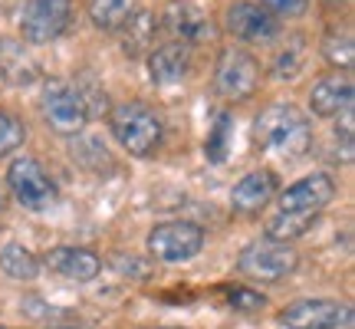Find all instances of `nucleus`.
<instances>
[{"mask_svg": "<svg viewBox=\"0 0 355 329\" xmlns=\"http://www.w3.org/2000/svg\"><path fill=\"white\" fill-rule=\"evenodd\" d=\"M20 306H24L26 317H33V319H50V317H56V313H60L56 306L43 303V300H37V296H26V300H24Z\"/></svg>", "mask_w": 355, "mask_h": 329, "instance_id": "c85d7f7f", "label": "nucleus"}, {"mask_svg": "<svg viewBox=\"0 0 355 329\" xmlns=\"http://www.w3.org/2000/svg\"><path fill=\"white\" fill-rule=\"evenodd\" d=\"M220 293H224V300H227L230 310H237V313H260L266 306V296L260 290H254V287H247V283H224L220 287Z\"/></svg>", "mask_w": 355, "mask_h": 329, "instance_id": "b1692460", "label": "nucleus"}, {"mask_svg": "<svg viewBox=\"0 0 355 329\" xmlns=\"http://www.w3.org/2000/svg\"><path fill=\"white\" fill-rule=\"evenodd\" d=\"M300 267V253L293 244L257 237L237 253V273L257 283H279Z\"/></svg>", "mask_w": 355, "mask_h": 329, "instance_id": "423d86ee", "label": "nucleus"}, {"mask_svg": "<svg viewBox=\"0 0 355 329\" xmlns=\"http://www.w3.org/2000/svg\"><path fill=\"white\" fill-rule=\"evenodd\" d=\"M24 142H26V126L13 112H3V109H0V158L17 152Z\"/></svg>", "mask_w": 355, "mask_h": 329, "instance_id": "a878e982", "label": "nucleus"}, {"mask_svg": "<svg viewBox=\"0 0 355 329\" xmlns=\"http://www.w3.org/2000/svg\"><path fill=\"white\" fill-rule=\"evenodd\" d=\"M69 13H73V0H30L20 17V33L33 47L53 43L66 30Z\"/></svg>", "mask_w": 355, "mask_h": 329, "instance_id": "9d476101", "label": "nucleus"}, {"mask_svg": "<svg viewBox=\"0 0 355 329\" xmlns=\"http://www.w3.org/2000/svg\"><path fill=\"white\" fill-rule=\"evenodd\" d=\"M0 214H3V191H0Z\"/></svg>", "mask_w": 355, "mask_h": 329, "instance_id": "7c9ffc66", "label": "nucleus"}, {"mask_svg": "<svg viewBox=\"0 0 355 329\" xmlns=\"http://www.w3.org/2000/svg\"><path fill=\"white\" fill-rule=\"evenodd\" d=\"M40 115L50 132L66 135V139H76L83 135V128L89 126V106L83 96V86H76L73 79H60L50 76L43 79L40 89Z\"/></svg>", "mask_w": 355, "mask_h": 329, "instance_id": "20e7f679", "label": "nucleus"}, {"mask_svg": "<svg viewBox=\"0 0 355 329\" xmlns=\"http://www.w3.org/2000/svg\"><path fill=\"white\" fill-rule=\"evenodd\" d=\"M135 10H139L135 0H89L86 3V13H89V20H92V26L105 30V33H115Z\"/></svg>", "mask_w": 355, "mask_h": 329, "instance_id": "aec40b11", "label": "nucleus"}, {"mask_svg": "<svg viewBox=\"0 0 355 329\" xmlns=\"http://www.w3.org/2000/svg\"><path fill=\"white\" fill-rule=\"evenodd\" d=\"M3 181H7V191L13 194V201L20 204L24 211H50L53 204L60 201V188L50 178V171L33 158V155H17L10 158L7 171H3Z\"/></svg>", "mask_w": 355, "mask_h": 329, "instance_id": "39448f33", "label": "nucleus"}, {"mask_svg": "<svg viewBox=\"0 0 355 329\" xmlns=\"http://www.w3.org/2000/svg\"><path fill=\"white\" fill-rule=\"evenodd\" d=\"M214 89L220 99L247 102L260 89V63L243 47H224L214 63Z\"/></svg>", "mask_w": 355, "mask_h": 329, "instance_id": "6e6552de", "label": "nucleus"}, {"mask_svg": "<svg viewBox=\"0 0 355 329\" xmlns=\"http://www.w3.org/2000/svg\"><path fill=\"white\" fill-rule=\"evenodd\" d=\"M204 251V228L194 221H162L148 230V253L158 264H188Z\"/></svg>", "mask_w": 355, "mask_h": 329, "instance_id": "0eeeda50", "label": "nucleus"}, {"mask_svg": "<svg viewBox=\"0 0 355 329\" xmlns=\"http://www.w3.org/2000/svg\"><path fill=\"white\" fill-rule=\"evenodd\" d=\"M230 139H234V115L230 112H217L214 126L207 132V142H204V155H207V162L220 164L227 158L230 152Z\"/></svg>", "mask_w": 355, "mask_h": 329, "instance_id": "412c9836", "label": "nucleus"}, {"mask_svg": "<svg viewBox=\"0 0 355 329\" xmlns=\"http://www.w3.org/2000/svg\"><path fill=\"white\" fill-rule=\"evenodd\" d=\"M158 30H162V26H158V17H155L152 10H135L115 33H119L122 53L132 56V60H139V56H148V53L155 50Z\"/></svg>", "mask_w": 355, "mask_h": 329, "instance_id": "f3484780", "label": "nucleus"}, {"mask_svg": "<svg viewBox=\"0 0 355 329\" xmlns=\"http://www.w3.org/2000/svg\"><path fill=\"white\" fill-rule=\"evenodd\" d=\"M254 142L270 155L300 158L313 145V122L293 102H273L254 119Z\"/></svg>", "mask_w": 355, "mask_h": 329, "instance_id": "f03ea898", "label": "nucleus"}, {"mask_svg": "<svg viewBox=\"0 0 355 329\" xmlns=\"http://www.w3.org/2000/svg\"><path fill=\"white\" fill-rule=\"evenodd\" d=\"M336 201V181L326 171H309L290 188L277 191V211L266 217L270 241L293 244L316 224V217Z\"/></svg>", "mask_w": 355, "mask_h": 329, "instance_id": "f257e3e1", "label": "nucleus"}, {"mask_svg": "<svg viewBox=\"0 0 355 329\" xmlns=\"http://www.w3.org/2000/svg\"><path fill=\"white\" fill-rule=\"evenodd\" d=\"M322 56H326L329 66L349 73V69H352V60H355L352 37H349V33H326V37H322Z\"/></svg>", "mask_w": 355, "mask_h": 329, "instance_id": "5701e85b", "label": "nucleus"}, {"mask_svg": "<svg viewBox=\"0 0 355 329\" xmlns=\"http://www.w3.org/2000/svg\"><path fill=\"white\" fill-rule=\"evenodd\" d=\"M277 191H279L277 175L270 168H254L230 188V208L237 214H260L266 204L277 198Z\"/></svg>", "mask_w": 355, "mask_h": 329, "instance_id": "4468645a", "label": "nucleus"}, {"mask_svg": "<svg viewBox=\"0 0 355 329\" xmlns=\"http://www.w3.org/2000/svg\"><path fill=\"white\" fill-rule=\"evenodd\" d=\"M0 79H7L10 86H30L40 79L37 56L10 37H0Z\"/></svg>", "mask_w": 355, "mask_h": 329, "instance_id": "a211bd4d", "label": "nucleus"}, {"mask_svg": "<svg viewBox=\"0 0 355 329\" xmlns=\"http://www.w3.org/2000/svg\"><path fill=\"white\" fill-rule=\"evenodd\" d=\"M112 267L119 270V273H128V277H145V273H148V267L141 264L135 253H115Z\"/></svg>", "mask_w": 355, "mask_h": 329, "instance_id": "cd10ccee", "label": "nucleus"}, {"mask_svg": "<svg viewBox=\"0 0 355 329\" xmlns=\"http://www.w3.org/2000/svg\"><path fill=\"white\" fill-rule=\"evenodd\" d=\"M303 37H293V47H286V50H279L277 63H273V76L277 79H296L300 73H303Z\"/></svg>", "mask_w": 355, "mask_h": 329, "instance_id": "393cba45", "label": "nucleus"}, {"mask_svg": "<svg viewBox=\"0 0 355 329\" xmlns=\"http://www.w3.org/2000/svg\"><path fill=\"white\" fill-rule=\"evenodd\" d=\"M40 257L30 247H24V244H3L0 247V270L7 273L10 280H20V283H26V280H37L40 273Z\"/></svg>", "mask_w": 355, "mask_h": 329, "instance_id": "6ab92c4d", "label": "nucleus"}, {"mask_svg": "<svg viewBox=\"0 0 355 329\" xmlns=\"http://www.w3.org/2000/svg\"><path fill=\"white\" fill-rule=\"evenodd\" d=\"M191 47L188 43H178V40H168L162 47H155L148 53V79L155 86H178L184 83L191 73Z\"/></svg>", "mask_w": 355, "mask_h": 329, "instance_id": "2eb2a0df", "label": "nucleus"}, {"mask_svg": "<svg viewBox=\"0 0 355 329\" xmlns=\"http://www.w3.org/2000/svg\"><path fill=\"white\" fill-rule=\"evenodd\" d=\"M73 162H79L83 168H89V171H96V175H102V171H112V158H109V149L102 145L99 139H79L73 142Z\"/></svg>", "mask_w": 355, "mask_h": 329, "instance_id": "4be33fe9", "label": "nucleus"}, {"mask_svg": "<svg viewBox=\"0 0 355 329\" xmlns=\"http://www.w3.org/2000/svg\"><path fill=\"white\" fill-rule=\"evenodd\" d=\"M109 132L132 158H152L165 142V122L148 102L125 99L109 106Z\"/></svg>", "mask_w": 355, "mask_h": 329, "instance_id": "7ed1b4c3", "label": "nucleus"}, {"mask_svg": "<svg viewBox=\"0 0 355 329\" xmlns=\"http://www.w3.org/2000/svg\"><path fill=\"white\" fill-rule=\"evenodd\" d=\"M46 329H92V326H86V323H50Z\"/></svg>", "mask_w": 355, "mask_h": 329, "instance_id": "c756f323", "label": "nucleus"}, {"mask_svg": "<svg viewBox=\"0 0 355 329\" xmlns=\"http://www.w3.org/2000/svg\"><path fill=\"white\" fill-rule=\"evenodd\" d=\"M53 273H60L66 280H76V283H89L102 273V257L89 247H76V244H56L43 253V260Z\"/></svg>", "mask_w": 355, "mask_h": 329, "instance_id": "ddd939ff", "label": "nucleus"}, {"mask_svg": "<svg viewBox=\"0 0 355 329\" xmlns=\"http://www.w3.org/2000/svg\"><path fill=\"white\" fill-rule=\"evenodd\" d=\"M0 329H10V326H0Z\"/></svg>", "mask_w": 355, "mask_h": 329, "instance_id": "2f4dec72", "label": "nucleus"}, {"mask_svg": "<svg viewBox=\"0 0 355 329\" xmlns=\"http://www.w3.org/2000/svg\"><path fill=\"white\" fill-rule=\"evenodd\" d=\"M352 99L355 86L349 73H332L309 89V109L319 119H339L345 109H352Z\"/></svg>", "mask_w": 355, "mask_h": 329, "instance_id": "dca6fc26", "label": "nucleus"}, {"mask_svg": "<svg viewBox=\"0 0 355 329\" xmlns=\"http://www.w3.org/2000/svg\"><path fill=\"white\" fill-rule=\"evenodd\" d=\"M260 7L273 17H300V13H306L309 0H260Z\"/></svg>", "mask_w": 355, "mask_h": 329, "instance_id": "bb28decb", "label": "nucleus"}, {"mask_svg": "<svg viewBox=\"0 0 355 329\" xmlns=\"http://www.w3.org/2000/svg\"><path fill=\"white\" fill-rule=\"evenodd\" d=\"M224 26H227L230 37L243 40V43H270L279 30L277 17L266 13L260 3H250V0L230 3L227 13H224Z\"/></svg>", "mask_w": 355, "mask_h": 329, "instance_id": "f8f14e48", "label": "nucleus"}, {"mask_svg": "<svg viewBox=\"0 0 355 329\" xmlns=\"http://www.w3.org/2000/svg\"><path fill=\"white\" fill-rule=\"evenodd\" d=\"M158 26H162L171 40L188 43V47L211 40V17H207L201 7H194L191 0H168L162 17H158Z\"/></svg>", "mask_w": 355, "mask_h": 329, "instance_id": "9b49d317", "label": "nucleus"}, {"mask_svg": "<svg viewBox=\"0 0 355 329\" xmlns=\"http://www.w3.org/2000/svg\"><path fill=\"white\" fill-rule=\"evenodd\" d=\"M352 306L329 296H303L279 310V326L286 329H352Z\"/></svg>", "mask_w": 355, "mask_h": 329, "instance_id": "1a4fd4ad", "label": "nucleus"}]
</instances>
